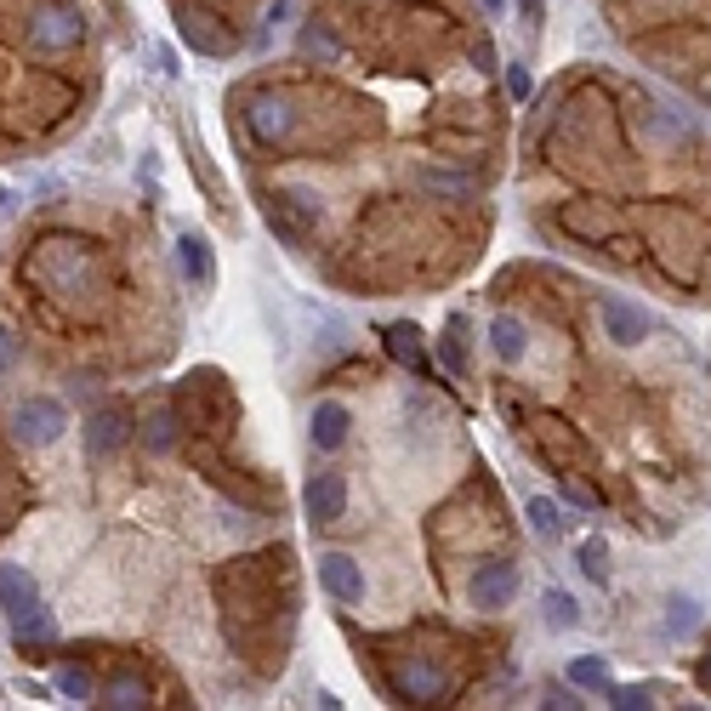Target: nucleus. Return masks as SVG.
<instances>
[{"mask_svg":"<svg viewBox=\"0 0 711 711\" xmlns=\"http://www.w3.org/2000/svg\"><path fill=\"white\" fill-rule=\"evenodd\" d=\"M541 609H547V626H557V632L580 626V609H575V598H569V592H547V598H541Z\"/></svg>","mask_w":711,"mask_h":711,"instance_id":"16","label":"nucleus"},{"mask_svg":"<svg viewBox=\"0 0 711 711\" xmlns=\"http://www.w3.org/2000/svg\"><path fill=\"white\" fill-rule=\"evenodd\" d=\"M444 359H450L455 370L467 365V324H462V319H455V324L444 330Z\"/></svg>","mask_w":711,"mask_h":711,"instance_id":"22","label":"nucleus"},{"mask_svg":"<svg viewBox=\"0 0 711 711\" xmlns=\"http://www.w3.org/2000/svg\"><path fill=\"white\" fill-rule=\"evenodd\" d=\"M103 706H114V711H132V706H148V695H143V683L120 677L114 689H109V700H103Z\"/></svg>","mask_w":711,"mask_h":711,"instance_id":"21","label":"nucleus"},{"mask_svg":"<svg viewBox=\"0 0 711 711\" xmlns=\"http://www.w3.org/2000/svg\"><path fill=\"white\" fill-rule=\"evenodd\" d=\"M63 427H69V410H63L58 399H23L17 410H12V433L23 444H52Z\"/></svg>","mask_w":711,"mask_h":711,"instance_id":"1","label":"nucleus"},{"mask_svg":"<svg viewBox=\"0 0 711 711\" xmlns=\"http://www.w3.org/2000/svg\"><path fill=\"white\" fill-rule=\"evenodd\" d=\"M564 228H575V234H609V217H592V211L569 206V211H564Z\"/></svg>","mask_w":711,"mask_h":711,"instance_id":"24","label":"nucleus"},{"mask_svg":"<svg viewBox=\"0 0 711 711\" xmlns=\"http://www.w3.org/2000/svg\"><path fill=\"white\" fill-rule=\"evenodd\" d=\"M569 683H575V689H592V695H609V666H603V660H575Z\"/></svg>","mask_w":711,"mask_h":711,"instance_id":"17","label":"nucleus"},{"mask_svg":"<svg viewBox=\"0 0 711 711\" xmlns=\"http://www.w3.org/2000/svg\"><path fill=\"white\" fill-rule=\"evenodd\" d=\"M12 632H17L23 643H40V638H52V615H46V609L35 603L29 615H17V621H12Z\"/></svg>","mask_w":711,"mask_h":711,"instance_id":"18","label":"nucleus"},{"mask_svg":"<svg viewBox=\"0 0 711 711\" xmlns=\"http://www.w3.org/2000/svg\"><path fill=\"white\" fill-rule=\"evenodd\" d=\"M86 433H91V455H114V450L125 444V416H120V410H103V416L86 427Z\"/></svg>","mask_w":711,"mask_h":711,"instance_id":"15","label":"nucleus"},{"mask_svg":"<svg viewBox=\"0 0 711 711\" xmlns=\"http://www.w3.org/2000/svg\"><path fill=\"white\" fill-rule=\"evenodd\" d=\"M176 257H183V273H188V285H211V250L199 234H183L176 240Z\"/></svg>","mask_w":711,"mask_h":711,"instance_id":"13","label":"nucleus"},{"mask_svg":"<svg viewBox=\"0 0 711 711\" xmlns=\"http://www.w3.org/2000/svg\"><path fill=\"white\" fill-rule=\"evenodd\" d=\"M302 501H308V518H314V524H336V518L347 513V478H342V473H314V478H308V495H302Z\"/></svg>","mask_w":711,"mask_h":711,"instance_id":"6","label":"nucleus"},{"mask_svg":"<svg viewBox=\"0 0 711 711\" xmlns=\"http://www.w3.org/2000/svg\"><path fill=\"white\" fill-rule=\"evenodd\" d=\"M58 689H63L69 700H91V677H86L81 666H63V672H58Z\"/></svg>","mask_w":711,"mask_h":711,"instance_id":"23","label":"nucleus"},{"mask_svg":"<svg viewBox=\"0 0 711 711\" xmlns=\"http://www.w3.org/2000/svg\"><path fill=\"white\" fill-rule=\"evenodd\" d=\"M0 365H12V342H0Z\"/></svg>","mask_w":711,"mask_h":711,"instance_id":"29","label":"nucleus"},{"mask_svg":"<svg viewBox=\"0 0 711 711\" xmlns=\"http://www.w3.org/2000/svg\"><path fill=\"white\" fill-rule=\"evenodd\" d=\"M609 706H621V711H638V706H649V689H609Z\"/></svg>","mask_w":711,"mask_h":711,"instance_id":"26","label":"nucleus"},{"mask_svg":"<svg viewBox=\"0 0 711 711\" xmlns=\"http://www.w3.org/2000/svg\"><path fill=\"white\" fill-rule=\"evenodd\" d=\"M603 324H609V336H615L621 347L643 342V330H649V319L632 308V302H621V296H603Z\"/></svg>","mask_w":711,"mask_h":711,"instance_id":"9","label":"nucleus"},{"mask_svg":"<svg viewBox=\"0 0 711 711\" xmlns=\"http://www.w3.org/2000/svg\"><path fill=\"white\" fill-rule=\"evenodd\" d=\"M148 450H171V416L148 421Z\"/></svg>","mask_w":711,"mask_h":711,"instance_id":"27","label":"nucleus"},{"mask_svg":"<svg viewBox=\"0 0 711 711\" xmlns=\"http://www.w3.org/2000/svg\"><path fill=\"white\" fill-rule=\"evenodd\" d=\"M666 609H672V615H666L672 632H695V626H700V603H695V598H672Z\"/></svg>","mask_w":711,"mask_h":711,"instance_id":"20","label":"nucleus"},{"mask_svg":"<svg viewBox=\"0 0 711 711\" xmlns=\"http://www.w3.org/2000/svg\"><path fill=\"white\" fill-rule=\"evenodd\" d=\"M485 7H490V12H501V7H506V0H485Z\"/></svg>","mask_w":711,"mask_h":711,"instance_id":"31","label":"nucleus"},{"mask_svg":"<svg viewBox=\"0 0 711 711\" xmlns=\"http://www.w3.org/2000/svg\"><path fill=\"white\" fill-rule=\"evenodd\" d=\"M35 603H40L35 575H29V569H17V564H0V609H7V621L29 615Z\"/></svg>","mask_w":711,"mask_h":711,"instance_id":"8","label":"nucleus"},{"mask_svg":"<svg viewBox=\"0 0 711 711\" xmlns=\"http://www.w3.org/2000/svg\"><path fill=\"white\" fill-rule=\"evenodd\" d=\"M183 35L199 46V52H228V35L211 23V12H206V7H183Z\"/></svg>","mask_w":711,"mask_h":711,"instance_id":"11","label":"nucleus"},{"mask_svg":"<svg viewBox=\"0 0 711 711\" xmlns=\"http://www.w3.org/2000/svg\"><path fill=\"white\" fill-rule=\"evenodd\" d=\"M490 347H495V359L518 365V359H524V324H518L513 314H501V319L490 324Z\"/></svg>","mask_w":711,"mask_h":711,"instance_id":"14","label":"nucleus"},{"mask_svg":"<svg viewBox=\"0 0 711 711\" xmlns=\"http://www.w3.org/2000/svg\"><path fill=\"white\" fill-rule=\"evenodd\" d=\"M700 683H706V689H711V660H706V666H700Z\"/></svg>","mask_w":711,"mask_h":711,"instance_id":"30","label":"nucleus"},{"mask_svg":"<svg viewBox=\"0 0 711 711\" xmlns=\"http://www.w3.org/2000/svg\"><path fill=\"white\" fill-rule=\"evenodd\" d=\"M529 524H536L541 536H557V529H564V513H557L547 495H536V501H529Z\"/></svg>","mask_w":711,"mask_h":711,"instance_id":"19","label":"nucleus"},{"mask_svg":"<svg viewBox=\"0 0 711 711\" xmlns=\"http://www.w3.org/2000/svg\"><path fill=\"white\" fill-rule=\"evenodd\" d=\"M81 35H86V23L69 7H40L35 23H29V40L46 46V52H69V46H81Z\"/></svg>","mask_w":711,"mask_h":711,"instance_id":"4","label":"nucleus"},{"mask_svg":"<svg viewBox=\"0 0 711 711\" xmlns=\"http://www.w3.org/2000/svg\"><path fill=\"white\" fill-rule=\"evenodd\" d=\"M388 353L410 370H427V347H421V330L416 324H388Z\"/></svg>","mask_w":711,"mask_h":711,"instance_id":"12","label":"nucleus"},{"mask_svg":"<svg viewBox=\"0 0 711 711\" xmlns=\"http://www.w3.org/2000/svg\"><path fill=\"white\" fill-rule=\"evenodd\" d=\"M575 557H580V569H587L592 580H603V575H609V564H603V557H609V552H603V541H580V552H575Z\"/></svg>","mask_w":711,"mask_h":711,"instance_id":"25","label":"nucleus"},{"mask_svg":"<svg viewBox=\"0 0 711 711\" xmlns=\"http://www.w3.org/2000/svg\"><path fill=\"white\" fill-rule=\"evenodd\" d=\"M347 427H353V416H347V404H336V399H324L319 410H314V444L319 450H336L342 439H347Z\"/></svg>","mask_w":711,"mask_h":711,"instance_id":"10","label":"nucleus"},{"mask_svg":"<svg viewBox=\"0 0 711 711\" xmlns=\"http://www.w3.org/2000/svg\"><path fill=\"white\" fill-rule=\"evenodd\" d=\"M444 672L433 666V660H421V654H404L399 666H393V695L399 700H410V706H433L444 695Z\"/></svg>","mask_w":711,"mask_h":711,"instance_id":"2","label":"nucleus"},{"mask_svg":"<svg viewBox=\"0 0 711 711\" xmlns=\"http://www.w3.org/2000/svg\"><path fill=\"white\" fill-rule=\"evenodd\" d=\"M0 206H7V188H0Z\"/></svg>","mask_w":711,"mask_h":711,"instance_id":"32","label":"nucleus"},{"mask_svg":"<svg viewBox=\"0 0 711 711\" xmlns=\"http://www.w3.org/2000/svg\"><path fill=\"white\" fill-rule=\"evenodd\" d=\"M506 86H513V97H529V74L513 69V74H506Z\"/></svg>","mask_w":711,"mask_h":711,"instance_id":"28","label":"nucleus"},{"mask_svg":"<svg viewBox=\"0 0 711 711\" xmlns=\"http://www.w3.org/2000/svg\"><path fill=\"white\" fill-rule=\"evenodd\" d=\"M473 609H506L513 603V592H518V569L513 564H485L473 575Z\"/></svg>","mask_w":711,"mask_h":711,"instance_id":"7","label":"nucleus"},{"mask_svg":"<svg viewBox=\"0 0 711 711\" xmlns=\"http://www.w3.org/2000/svg\"><path fill=\"white\" fill-rule=\"evenodd\" d=\"M245 125H250V137H257V143H285L296 114H291V103L279 91H250L245 97Z\"/></svg>","mask_w":711,"mask_h":711,"instance_id":"3","label":"nucleus"},{"mask_svg":"<svg viewBox=\"0 0 711 711\" xmlns=\"http://www.w3.org/2000/svg\"><path fill=\"white\" fill-rule=\"evenodd\" d=\"M319 587L336 598V603H359V598H365V569L353 564L347 552H324V557H319Z\"/></svg>","mask_w":711,"mask_h":711,"instance_id":"5","label":"nucleus"}]
</instances>
